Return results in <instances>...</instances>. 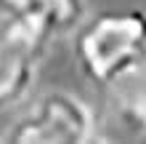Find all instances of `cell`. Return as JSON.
Wrapping results in <instances>:
<instances>
[{
    "label": "cell",
    "instance_id": "obj_2",
    "mask_svg": "<svg viewBox=\"0 0 146 144\" xmlns=\"http://www.w3.org/2000/svg\"><path fill=\"white\" fill-rule=\"evenodd\" d=\"M96 112L69 91L40 96L5 133V144H90Z\"/></svg>",
    "mask_w": 146,
    "mask_h": 144
},
{
    "label": "cell",
    "instance_id": "obj_3",
    "mask_svg": "<svg viewBox=\"0 0 146 144\" xmlns=\"http://www.w3.org/2000/svg\"><path fill=\"white\" fill-rule=\"evenodd\" d=\"M90 144H146V62L104 88Z\"/></svg>",
    "mask_w": 146,
    "mask_h": 144
},
{
    "label": "cell",
    "instance_id": "obj_5",
    "mask_svg": "<svg viewBox=\"0 0 146 144\" xmlns=\"http://www.w3.org/2000/svg\"><path fill=\"white\" fill-rule=\"evenodd\" d=\"M0 35L40 59L48 51L50 40L58 35V29L48 11H37L24 16H0Z\"/></svg>",
    "mask_w": 146,
    "mask_h": 144
},
{
    "label": "cell",
    "instance_id": "obj_4",
    "mask_svg": "<svg viewBox=\"0 0 146 144\" xmlns=\"http://www.w3.org/2000/svg\"><path fill=\"white\" fill-rule=\"evenodd\" d=\"M37 56L13 46L0 35V112L19 104L32 91L37 75Z\"/></svg>",
    "mask_w": 146,
    "mask_h": 144
},
{
    "label": "cell",
    "instance_id": "obj_6",
    "mask_svg": "<svg viewBox=\"0 0 146 144\" xmlns=\"http://www.w3.org/2000/svg\"><path fill=\"white\" fill-rule=\"evenodd\" d=\"M48 13L58 35L77 32L85 21V0H48Z\"/></svg>",
    "mask_w": 146,
    "mask_h": 144
},
{
    "label": "cell",
    "instance_id": "obj_7",
    "mask_svg": "<svg viewBox=\"0 0 146 144\" xmlns=\"http://www.w3.org/2000/svg\"><path fill=\"white\" fill-rule=\"evenodd\" d=\"M48 11V0H0V16H24Z\"/></svg>",
    "mask_w": 146,
    "mask_h": 144
},
{
    "label": "cell",
    "instance_id": "obj_1",
    "mask_svg": "<svg viewBox=\"0 0 146 144\" xmlns=\"http://www.w3.org/2000/svg\"><path fill=\"white\" fill-rule=\"evenodd\" d=\"M74 59L93 86L106 88L146 62V11H101L74 35Z\"/></svg>",
    "mask_w": 146,
    "mask_h": 144
},
{
    "label": "cell",
    "instance_id": "obj_8",
    "mask_svg": "<svg viewBox=\"0 0 146 144\" xmlns=\"http://www.w3.org/2000/svg\"><path fill=\"white\" fill-rule=\"evenodd\" d=\"M0 144H5V141H0Z\"/></svg>",
    "mask_w": 146,
    "mask_h": 144
}]
</instances>
